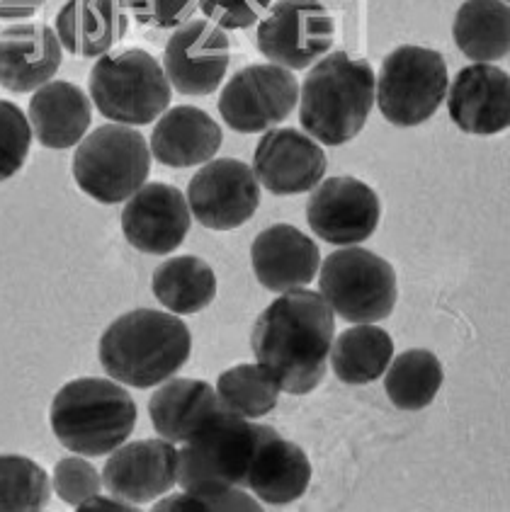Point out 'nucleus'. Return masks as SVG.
<instances>
[{
  "instance_id": "nucleus-1",
  "label": "nucleus",
  "mask_w": 510,
  "mask_h": 512,
  "mask_svg": "<svg viewBox=\"0 0 510 512\" xmlns=\"http://www.w3.org/2000/svg\"><path fill=\"white\" fill-rule=\"evenodd\" d=\"M336 314L319 292L287 289L255 321L253 355L280 391L304 396L326 377Z\"/></svg>"
},
{
  "instance_id": "nucleus-2",
  "label": "nucleus",
  "mask_w": 510,
  "mask_h": 512,
  "mask_svg": "<svg viewBox=\"0 0 510 512\" xmlns=\"http://www.w3.org/2000/svg\"><path fill=\"white\" fill-rule=\"evenodd\" d=\"M192 352V335L175 314L134 309L102 333L98 357L110 379L134 389H151L180 372Z\"/></svg>"
},
{
  "instance_id": "nucleus-3",
  "label": "nucleus",
  "mask_w": 510,
  "mask_h": 512,
  "mask_svg": "<svg viewBox=\"0 0 510 512\" xmlns=\"http://www.w3.org/2000/svg\"><path fill=\"white\" fill-rule=\"evenodd\" d=\"M370 61L333 51L311 66L299 88V122L311 139L343 146L365 129L374 107Z\"/></svg>"
},
{
  "instance_id": "nucleus-4",
  "label": "nucleus",
  "mask_w": 510,
  "mask_h": 512,
  "mask_svg": "<svg viewBox=\"0 0 510 512\" xmlns=\"http://www.w3.org/2000/svg\"><path fill=\"white\" fill-rule=\"evenodd\" d=\"M54 437L81 457H105L129 440L136 403L115 379H73L56 391L49 408Z\"/></svg>"
},
{
  "instance_id": "nucleus-5",
  "label": "nucleus",
  "mask_w": 510,
  "mask_h": 512,
  "mask_svg": "<svg viewBox=\"0 0 510 512\" xmlns=\"http://www.w3.org/2000/svg\"><path fill=\"white\" fill-rule=\"evenodd\" d=\"M90 100L115 124L144 127L170 105V83L163 66L144 49L102 54L88 76Z\"/></svg>"
},
{
  "instance_id": "nucleus-6",
  "label": "nucleus",
  "mask_w": 510,
  "mask_h": 512,
  "mask_svg": "<svg viewBox=\"0 0 510 512\" xmlns=\"http://www.w3.org/2000/svg\"><path fill=\"white\" fill-rule=\"evenodd\" d=\"M258 423L224 408L212 423L178 449V483L187 493H219L246 486L248 466L258 447Z\"/></svg>"
},
{
  "instance_id": "nucleus-7",
  "label": "nucleus",
  "mask_w": 510,
  "mask_h": 512,
  "mask_svg": "<svg viewBox=\"0 0 510 512\" xmlns=\"http://www.w3.org/2000/svg\"><path fill=\"white\" fill-rule=\"evenodd\" d=\"M73 180L100 204H119L144 185L151 170L146 139L127 124H102L73 153Z\"/></svg>"
},
{
  "instance_id": "nucleus-8",
  "label": "nucleus",
  "mask_w": 510,
  "mask_h": 512,
  "mask_svg": "<svg viewBox=\"0 0 510 512\" xmlns=\"http://www.w3.org/2000/svg\"><path fill=\"white\" fill-rule=\"evenodd\" d=\"M447 85L450 78L440 51L404 44L382 61L374 78V102L387 122L418 127L440 110Z\"/></svg>"
},
{
  "instance_id": "nucleus-9",
  "label": "nucleus",
  "mask_w": 510,
  "mask_h": 512,
  "mask_svg": "<svg viewBox=\"0 0 510 512\" xmlns=\"http://www.w3.org/2000/svg\"><path fill=\"white\" fill-rule=\"evenodd\" d=\"M319 294L333 314L350 323H377L396 306V272L377 253L357 246H340L323 260Z\"/></svg>"
},
{
  "instance_id": "nucleus-10",
  "label": "nucleus",
  "mask_w": 510,
  "mask_h": 512,
  "mask_svg": "<svg viewBox=\"0 0 510 512\" xmlns=\"http://www.w3.org/2000/svg\"><path fill=\"white\" fill-rule=\"evenodd\" d=\"M333 20L316 0H277L258 20V51L289 71H302L333 47Z\"/></svg>"
},
{
  "instance_id": "nucleus-11",
  "label": "nucleus",
  "mask_w": 510,
  "mask_h": 512,
  "mask_svg": "<svg viewBox=\"0 0 510 512\" xmlns=\"http://www.w3.org/2000/svg\"><path fill=\"white\" fill-rule=\"evenodd\" d=\"M299 81L289 68L253 64L231 76L219 95V115L238 134H260L292 115Z\"/></svg>"
},
{
  "instance_id": "nucleus-12",
  "label": "nucleus",
  "mask_w": 510,
  "mask_h": 512,
  "mask_svg": "<svg viewBox=\"0 0 510 512\" xmlns=\"http://www.w3.org/2000/svg\"><path fill=\"white\" fill-rule=\"evenodd\" d=\"M190 214L212 231H231L246 224L260 204V182L251 166L236 158L207 161L187 185Z\"/></svg>"
},
{
  "instance_id": "nucleus-13",
  "label": "nucleus",
  "mask_w": 510,
  "mask_h": 512,
  "mask_svg": "<svg viewBox=\"0 0 510 512\" xmlns=\"http://www.w3.org/2000/svg\"><path fill=\"white\" fill-rule=\"evenodd\" d=\"M229 34L209 20H187L175 27L163 49V73L183 95H212L229 71Z\"/></svg>"
},
{
  "instance_id": "nucleus-14",
  "label": "nucleus",
  "mask_w": 510,
  "mask_h": 512,
  "mask_svg": "<svg viewBox=\"0 0 510 512\" xmlns=\"http://www.w3.org/2000/svg\"><path fill=\"white\" fill-rule=\"evenodd\" d=\"M382 204L377 192L350 175L321 180L306 204V221L331 246H357L379 226Z\"/></svg>"
},
{
  "instance_id": "nucleus-15",
  "label": "nucleus",
  "mask_w": 510,
  "mask_h": 512,
  "mask_svg": "<svg viewBox=\"0 0 510 512\" xmlns=\"http://www.w3.org/2000/svg\"><path fill=\"white\" fill-rule=\"evenodd\" d=\"M190 221L185 195L166 182H144L122 209L124 238L146 255H170L178 250L190 231Z\"/></svg>"
},
{
  "instance_id": "nucleus-16",
  "label": "nucleus",
  "mask_w": 510,
  "mask_h": 512,
  "mask_svg": "<svg viewBox=\"0 0 510 512\" xmlns=\"http://www.w3.org/2000/svg\"><path fill=\"white\" fill-rule=\"evenodd\" d=\"M178 479V449L168 440H136L112 449L102 466V488L132 505L170 493Z\"/></svg>"
},
{
  "instance_id": "nucleus-17",
  "label": "nucleus",
  "mask_w": 510,
  "mask_h": 512,
  "mask_svg": "<svg viewBox=\"0 0 510 512\" xmlns=\"http://www.w3.org/2000/svg\"><path fill=\"white\" fill-rule=\"evenodd\" d=\"M253 175L272 195H302L326 175V153L299 129H268L255 146Z\"/></svg>"
},
{
  "instance_id": "nucleus-18",
  "label": "nucleus",
  "mask_w": 510,
  "mask_h": 512,
  "mask_svg": "<svg viewBox=\"0 0 510 512\" xmlns=\"http://www.w3.org/2000/svg\"><path fill=\"white\" fill-rule=\"evenodd\" d=\"M447 112L462 132L491 136L510 124V76L491 64H472L447 85Z\"/></svg>"
},
{
  "instance_id": "nucleus-19",
  "label": "nucleus",
  "mask_w": 510,
  "mask_h": 512,
  "mask_svg": "<svg viewBox=\"0 0 510 512\" xmlns=\"http://www.w3.org/2000/svg\"><path fill=\"white\" fill-rule=\"evenodd\" d=\"M64 47L49 25L22 22L0 32V85L10 93H34L56 76Z\"/></svg>"
},
{
  "instance_id": "nucleus-20",
  "label": "nucleus",
  "mask_w": 510,
  "mask_h": 512,
  "mask_svg": "<svg viewBox=\"0 0 510 512\" xmlns=\"http://www.w3.org/2000/svg\"><path fill=\"white\" fill-rule=\"evenodd\" d=\"M251 263L258 282L270 292H287L311 284L321 265L319 246L289 224L260 231L251 246Z\"/></svg>"
},
{
  "instance_id": "nucleus-21",
  "label": "nucleus",
  "mask_w": 510,
  "mask_h": 512,
  "mask_svg": "<svg viewBox=\"0 0 510 512\" xmlns=\"http://www.w3.org/2000/svg\"><path fill=\"white\" fill-rule=\"evenodd\" d=\"M311 464L302 447L285 440L275 428L260 425L258 447L246 474V486L268 505H289L306 493Z\"/></svg>"
},
{
  "instance_id": "nucleus-22",
  "label": "nucleus",
  "mask_w": 510,
  "mask_h": 512,
  "mask_svg": "<svg viewBox=\"0 0 510 512\" xmlns=\"http://www.w3.org/2000/svg\"><path fill=\"white\" fill-rule=\"evenodd\" d=\"M93 119V105L83 88L68 81H49L34 90L27 122L44 149L64 151L81 144Z\"/></svg>"
},
{
  "instance_id": "nucleus-23",
  "label": "nucleus",
  "mask_w": 510,
  "mask_h": 512,
  "mask_svg": "<svg viewBox=\"0 0 510 512\" xmlns=\"http://www.w3.org/2000/svg\"><path fill=\"white\" fill-rule=\"evenodd\" d=\"M221 127L200 107L166 110L153 127L149 151L161 166L192 168L212 161L221 149Z\"/></svg>"
},
{
  "instance_id": "nucleus-24",
  "label": "nucleus",
  "mask_w": 510,
  "mask_h": 512,
  "mask_svg": "<svg viewBox=\"0 0 510 512\" xmlns=\"http://www.w3.org/2000/svg\"><path fill=\"white\" fill-rule=\"evenodd\" d=\"M217 389L202 379H166L149 398V418L163 440L183 445L224 411Z\"/></svg>"
},
{
  "instance_id": "nucleus-25",
  "label": "nucleus",
  "mask_w": 510,
  "mask_h": 512,
  "mask_svg": "<svg viewBox=\"0 0 510 512\" xmlns=\"http://www.w3.org/2000/svg\"><path fill=\"white\" fill-rule=\"evenodd\" d=\"M129 30L122 0H66L56 13V37L68 54L100 59Z\"/></svg>"
},
{
  "instance_id": "nucleus-26",
  "label": "nucleus",
  "mask_w": 510,
  "mask_h": 512,
  "mask_svg": "<svg viewBox=\"0 0 510 512\" xmlns=\"http://www.w3.org/2000/svg\"><path fill=\"white\" fill-rule=\"evenodd\" d=\"M452 37L476 64L506 59L510 51V10L503 0H467L459 5Z\"/></svg>"
},
{
  "instance_id": "nucleus-27",
  "label": "nucleus",
  "mask_w": 510,
  "mask_h": 512,
  "mask_svg": "<svg viewBox=\"0 0 510 512\" xmlns=\"http://www.w3.org/2000/svg\"><path fill=\"white\" fill-rule=\"evenodd\" d=\"M328 357H331L333 374L343 384H372L387 372L394 357V340L372 323H355L353 328L333 338Z\"/></svg>"
},
{
  "instance_id": "nucleus-28",
  "label": "nucleus",
  "mask_w": 510,
  "mask_h": 512,
  "mask_svg": "<svg viewBox=\"0 0 510 512\" xmlns=\"http://www.w3.org/2000/svg\"><path fill=\"white\" fill-rule=\"evenodd\" d=\"M151 289L170 314H197L217 297V275L197 255H178L153 270Z\"/></svg>"
},
{
  "instance_id": "nucleus-29",
  "label": "nucleus",
  "mask_w": 510,
  "mask_h": 512,
  "mask_svg": "<svg viewBox=\"0 0 510 512\" xmlns=\"http://www.w3.org/2000/svg\"><path fill=\"white\" fill-rule=\"evenodd\" d=\"M387 379H384V391L389 401L399 411H423L425 406L435 401L442 386V364L430 350H413L401 352L396 360L389 362Z\"/></svg>"
},
{
  "instance_id": "nucleus-30",
  "label": "nucleus",
  "mask_w": 510,
  "mask_h": 512,
  "mask_svg": "<svg viewBox=\"0 0 510 512\" xmlns=\"http://www.w3.org/2000/svg\"><path fill=\"white\" fill-rule=\"evenodd\" d=\"M217 396L229 411L246 420H255L277 406L280 386L260 364H236L219 374Z\"/></svg>"
},
{
  "instance_id": "nucleus-31",
  "label": "nucleus",
  "mask_w": 510,
  "mask_h": 512,
  "mask_svg": "<svg viewBox=\"0 0 510 512\" xmlns=\"http://www.w3.org/2000/svg\"><path fill=\"white\" fill-rule=\"evenodd\" d=\"M51 481L37 462L0 454V512H37L49 505Z\"/></svg>"
},
{
  "instance_id": "nucleus-32",
  "label": "nucleus",
  "mask_w": 510,
  "mask_h": 512,
  "mask_svg": "<svg viewBox=\"0 0 510 512\" xmlns=\"http://www.w3.org/2000/svg\"><path fill=\"white\" fill-rule=\"evenodd\" d=\"M32 146L27 117L13 102L0 100V182L10 180L25 166Z\"/></svg>"
},
{
  "instance_id": "nucleus-33",
  "label": "nucleus",
  "mask_w": 510,
  "mask_h": 512,
  "mask_svg": "<svg viewBox=\"0 0 510 512\" xmlns=\"http://www.w3.org/2000/svg\"><path fill=\"white\" fill-rule=\"evenodd\" d=\"M260 512V503L251 498V493L241 488H229L219 493H178V496H161L153 512Z\"/></svg>"
},
{
  "instance_id": "nucleus-34",
  "label": "nucleus",
  "mask_w": 510,
  "mask_h": 512,
  "mask_svg": "<svg viewBox=\"0 0 510 512\" xmlns=\"http://www.w3.org/2000/svg\"><path fill=\"white\" fill-rule=\"evenodd\" d=\"M51 488H54L56 496L64 500V503L76 508L85 498L102 491V476L88 459L76 454V457H64L56 462L54 476H51Z\"/></svg>"
},
{
  "instance_id": "nucleus-35",
  "label": "nucleus",
  "mask_w": 510,
  "mask_h": 512,
  "mask_svg": "<svg viewBox=\"0 0 510 512\" xmlns=\"http://www.w3.org/2000/svg\"><path fill=\"white\" fill-rule=\"evenodd\" d=\"M272 0H197L204 17L221 30H246L255 25Z\"/></svg>"
},
{
  "instance_id": "nucleus-36",
  "label": "nucleus",
  "mask_w": 510,
  "mask_h": 512,
  "mask_svg": "<svg viewBox=\"0 0 510 512\" xmlns=\"http://www.w3.org/2000/svg\"><path fill=\"white\" fill-rule=\"evenodd\" d=\"M124 8L134 15L139 25L173 30L195 13L197 0H122Z\"/></svg>"
},
{
  "instance_id": "nucleus-37",
  "label": "nucleus",
  "mask_w": 510,
  "mask_h": 512,
  "mask_svg": "<svg viewBox=\"0 0 510 512\" xmlns=\"http://www.w3.org/2000/svg\"><path fill=\"white\" fill-rule=\"evenodd\" d=\"M78 512H132L136 510L132 503H127V500H119L115 496H100V493H95V496L85 498L81 505H76Z\"/></svg>"
},
{
  "instance_id": "nucleus-38",
  "label": "nucleus",
  "mask_w": 510,
  "mask_h": 512,
  "mask_svg": "<svg viewBox=\"0 0 510 512\" xmlns=\"http://www.w3.org/2000/svg\"><path fill=\"white\" fill-rule=\"evenodd\" d=\"M47 0H0V17L3 20H20L37 13Z\"/></svg>"
}]
</instances>
